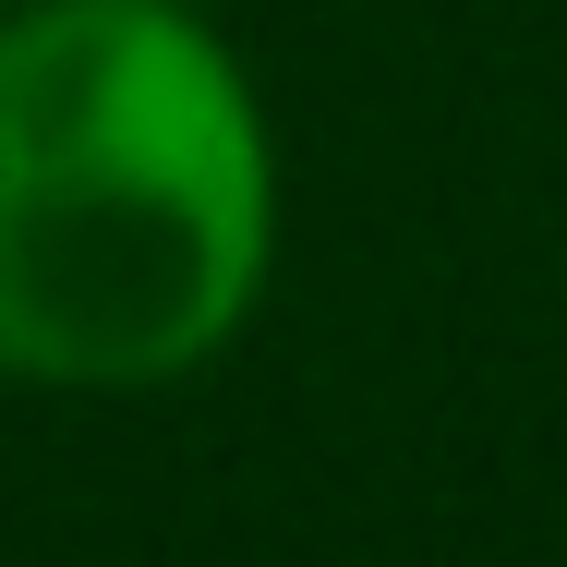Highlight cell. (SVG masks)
Instances as JSON below:
<instances>
[{
  "label": "cell",
  "instance_id": "7a4b0ae2",
  "mask_svg": "<svg viewBox=\"0 0 567 567\" xmlns=\"http://www.w3.org/2000/svg\"><path fill=\"white\" fill-rule=\"evenodd\" d=\"M0 12H12V0H0Z\"/></svg>",
  "mask_w": 567,
  "mask_h": 567
},
{
  "label": "cell",
  "instance_id": "6da1fadb",
  "mask_svg": "<svg viewBox=\"0 0 567 567\" xmlns=\"http://www.w3.org/2000/svg\"><path fill=\"white\" fill-rule=\"evenodd\" d=\"M278 266V133L206 0L0 12V374L133 399L218 362Z\"/></svg>",
  "mask_w": 567,
  "mask_h": 567
}]
</instances>
